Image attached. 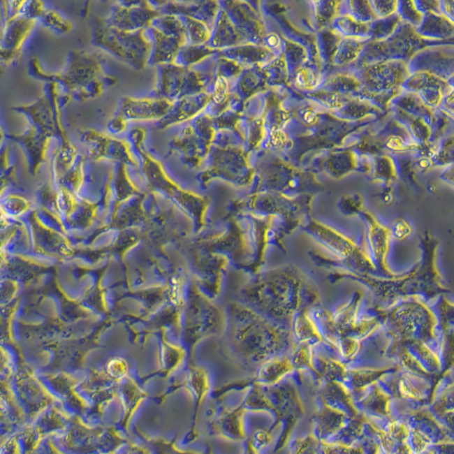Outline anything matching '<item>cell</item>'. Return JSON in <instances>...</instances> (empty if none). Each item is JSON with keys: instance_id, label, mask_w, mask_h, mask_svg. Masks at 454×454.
I'll return each mask as SVG.
<instances>
[{"instance_id": "6da1fadb", "label": "cell", "mask_w": 454, "mask_h": 454, "mask_svg": "<svg viewBox=\"0 0 454 454\" xmlns=\"http://www.w3.org/2000/svg\"><path fill=\"white\" fill-rule=\"evenodd\" d=\"M256 275L242 292L247 308L284 330L291 332L298 312L319 302L317 288L295 267Z\"/></svg>"}, {"instance_id": "7a4b0ae2", "label": "cell", "mask_w": 454, "mask_h": 454, "mask_svg": "<svg viewBox=\"0 0 454 454\" xmlns=\"http://www.w3.org/2000/svg\"><path fill=\"white\" fill-rule=\"evenodd\" d=\"M328 279L333 284L342 279L360 281L369 288L376 302L374 307L379 309L390 308L400 301L418 298V295L424 297L425 300H433L450 292L436 270L433 256L428 257L427 254L423 263L415 270L399 277L395 275L394 277L381 279L368 274L334 272Z\"/></svg>"}, {"instance_id": "3957f363", "label": "cell", "mask_w": 454, "mask_h": 454, "mask_svg": "<svg viewBox=\"0 0 454 454\" xmlns=\"http://www.w3.org/2000/svg\"><path fill=\"white\" fill-rule=\"evenodd\" d=\"M240 360L244 366L257 369L270 358L286 356L294 348L290 330H284L247 307L235 308Z\"/></svg>"}, {"instance_id": "277c9868", "label": "cell", "mask_w": 454, "mask_h": 454, "mask_svg": "<svg viewBox=\"0 0 454 454\" xmlns=\"http://www.w3.org/2000/svg\"><path fill=\"white\" fill-rule=\"evenodd\" d=\"M376 317L388 330L393 342L388 348V356L409 343L425 342L434 348L437 318L418 298H410L388 309L374 307ZM435 349V348H434Z\"/></svg>"}, {"instance_id": "5b68a950", "label": "cell", "mask_w": 454, "mask_h": 454, "mask_svg": "<svg viewBox=\"0 0 454 454\" xmlns=\"http://www.w3.org/2000/svg\"><path fill=\"white\" fill-rule=\"evenodd\" d=\"M263 390V411L272 412L275 423L268 428L272 433L276 427L283 424V433L276 444L275 452L288 444L290 435L300 418L305 415L303 403L295 385L291 381H281L274 386H261Z\"/></svg>"}, {"instance_id": "8992f818", "label": "cell", "mask_w": 454, "mask_h": 454, "mask_svg": "<svg viewBox=\"0 0 454 454\" xmlns=\"http://www.w3.org/2000/svg\"><path fill=\"white\" fill-rule=\"evenodd\" d=\"M254 372L256 374L251 379L243 381V388H248L252 385L274 386L279 384L286 376L294 372V367L291 358L286 354V356L270 358L261 363Z\"/></svg>"}, {"instance_id": "52a82bcc", "label": "cell", "mask_w": 454, "mask_h": 454, "mask_svg": "<svg viewBox=\"0 0 454 454\" xmlns=\"http://www.w3.org/2000/svg\"><path fill=\"white\" fill-rule=\"evenodd\" d=\"M353 417H349L344 412L330 408L321 403V409L316 412L312 418L315 437L323 443H330L335 437L336 434L342 430L348 421Z\"/></svg>"}, {"instance_id": "ba28073f", "label": "cell", "mask_w": 454, "mask_h": 454, "mask_svg": "<svg viewBox=\"0 0 454 454\" xmlns=\"http://www.w3.org/2000/svg\"><path fill=\"white\" fill-rule=\"evenodd\" d=\"M399 370L400 367L383 368V369H370V368L348 369L343 384L350 390L352 397L353 395H360L367 386L379 383L385 376L390 375V374L399 372Z\"/></svg>"}, {"instance_id": "9c48e42d", "label": "cell", "mask_w": 454, "mask_h": 454, "mask_svg": "<svg viewBox=\"0 0 454 454\" xmlns=\"http://www.w3.org/2000/svg\"><path fill=\"white\" fill-rule=\"evenodd\" d=\"M390 394L381 388L379 383L370 385L369 393L366 397L358 400L357 403H354L359 411H365L369 413L374 417L384 418V419H390Z\"/></svg>"}, {"instance_id": "30bf717a", "label": "cell", "mask_w": 454, "mask_h": 454, "mask_svg": "<svg viewBox=\"0 0 454 454\" xmlns=\"http://www.w3.org/2000/svg\"><path fill=\"white\" fill-rule=\"evenodd\" d=\"M452 383H448L445 385L442 392L439 394V397H434L432 404V412H434V417L437 421H445V425L448 424V430H452Z\"/></svg>"}, {"instance_id": "8fae6325", "label": "cell", "mask_w": 454, "mask_h": 454, "mask_svg": "<svg viewBox=\"0 0 454 454\" xmlns=\"http://www.w3.org/2000/svg\"><path fill=\"white\" fill-rule=\"evenodd\" d=\"M291 454H321V442L314 435L295 439Z\"/></svg>"}, {"instance_id": "7c38bea8", "label": "cell", "mask_w": 454, "mask_h": 454, "mask_svg": "<svg viewBox=\"0 0 454 454\" xmlns=\"http://www.w3.org/2000/svg\"><path fill=\"white\" fill-rule=\"evenodd\" d=\"M252 445L254 448L259 451L261 448H265L267 445L272 442V432L270 430H259L252 435L251 439Z\"/></svg>"}, {"instance_id": "4fadbf2b", "label": "cell", "mask_w": 454, "mask_h": 454, "mask_svg": "<svg viewBox=\"0 0 454 454\" xmlns=\"http://www.w3.org/2000/svg\"><path fill=\"white\" fill-rule=\"evenodd\" d=\"M410 232H411L410 226L407 223H404V221H397V224L394 225L393 234L397 239H406L407 236L410 234Z\"/></svg>"}, {"instance_id": "5bb4252c", "label": "cell", "mask_w": 454, "mask_h": 454, "mask_svg": "<svg viewBox=\"0 0 454 454\" xmlns=\"http://www.w3.org/2000/svg\"><path fill=\"white\" fill-rule=\"evenodd\" d=\"M244 454H258L257 450L254 448L251 441L250 439L247 441V446H245V453Z\"/></svg>"}, {"instance_id": "9a60e30c", "label": "cell", "mask_w": 454, "mask_h": 454, "mask_svg": "<svg viewBox=\"0 0 454 454\" xmlns=\"http://www.w3.org/2000/svg\"><path fill=\"white\" fill-rule=\"evenodd\" d=\"M419 454H434V452L430 450V448H427L426 451L421 452V453Z\"/></svg>"}]
</instances>
